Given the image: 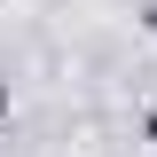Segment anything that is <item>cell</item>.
Masks as SVG:
<instances>
[{
	"instance_id": "7a4b0ae2",
	"label": "cell",
	"mask_w": 157,
	"mask_h": 157,
	"mask_svg": "<svg viewBox=\"0 0 157 157\" xmlns=\"http://www.w3.org/2000/svg\"><path fill=\"white\" fill-rule=\"evenodd\" d=\"M0 118H8V78H0Z\"/></svg>"
},
{
	"instance_id": "6da1fadb",
	"label": "cell",
	"mask_w": 157,
	"mask_h": 157,
	"mask_svg": "<svg viewBox=\"0 0 157 157\" xmlns=\"http://www.w3.org/2000/svg\"><path fill=\"white\" fill-rule=\"evenodd\" d=\"M141 141H149V149H157V110H149V118H141Z\"/></svg>"
}]
</instances>
